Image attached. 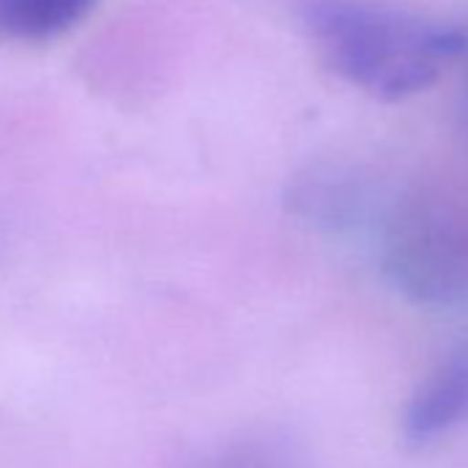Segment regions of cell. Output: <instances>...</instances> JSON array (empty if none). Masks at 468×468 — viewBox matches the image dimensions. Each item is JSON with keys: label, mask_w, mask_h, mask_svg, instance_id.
Returning <instances> with one entry per match:
<instances>
[{"label": "cell", "mask_w": 468, "mask_h": 468, "mask_svg": "<svg viewBox=\"0 0 468 468\" xmlns=\"http://www.w3.org/2000/svg\"><path fill=\"white\" fill-rule=\"evenodd\" d=\"M303 23L325 64L375 100L432 86L468 53V34L378 0H306Z\"/></svg>", "instance_id": "6da1fadb"}, {"label": "cell", "mask_w": 468, "mask_h": 468, "mask_svg": "<svg viewBox=\"0 0 468 468\" xmlns=\"http://www.w3.org/2000/svg\"><path fill=\"white\" fill-rule=\"evenodd\" d=\"M383 262L416 301L454 303L468 295V223L446 204L416 201L388 223Z\"/></svg>", "instance_id": "7a4b0ae2"}, {"label": "cell", "mask_w": 468, "mask_h": 468, "mask_svg": "<svg viewBox=\"0 0 468 468\" xmlns=\"http://www.w3.org/2000/svg\"><path fill=\"white\" fill-rule=\"evenodd\" d=\"M468 421V347L446 356L413 391L402 413V438L427 446Z\"/></svg>", "instance_id": "3957f363"}, {"label": "cell", "mask_w": 468, "mask_h": 468, "mask_svg": "<svg viewBox=\"0 0 468 468\" xmlns=\"http://www.w3.org/2000/svg\"><path fill=\"white\" fill-rule=\"evenodd\" d=\"M97 0H0V34L20 42H48L83 23Z\"/></svg>", "instance_id": "277c9868"}, {"label": "cell", "mask_w": 468, "mask_h": 468, "mask_svg": "<svg viewBox=\"0 0 468 468\" xmlns=\"http://www.w3.org/2000/svg\"><path fill=\"white\" fill-rule=\"evenodd\" d=\"M465 113H468V89H465Z\"/></svg>", "instance_id": "5b68a950"}]
</instances>
